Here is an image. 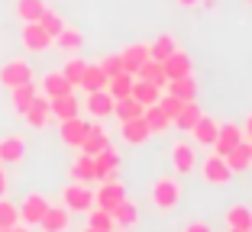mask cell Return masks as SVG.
I'll return each instance as SVG.
<instances>
[{
  "label": "cell",
  "instance_id": "obj_1",
  "mask_svg": "<svg viewBox=\"0 0 252 232\" xmlns=\"http://www.w3.org/2000/svg\"><path fill=\"white\" fill-rule=\"evenodd\" d=\"M181 197H185V190H181L178 174H162V178H156V184L149 190V200H152L156 213H175L181 206Z\"/></svg>",
  "mask_w": 252,
  "mask_h": 232
},
{
  "label": "cell",
  "instance_id": "obj_2",
  "mask_svg": "<svg viewBox=\"0 0 252 232\" xmlns=\"http://www.w3.org/2000/svg\"><path fill=\"white\" fill-rule=\"evenodd\" d=\"M62 206H65L68 213H88L91 206H94V190H91V184H78V180L65 184V187H62Z\"/></svg>",
  "mask_w": 252,
  "mask_h": 232
},
{
  "label": "cell",
  "instance_id": "obj_3",
  "mask_svg": "<svg viewBox=\"0 0 252 232\" xmlns=\"http://www.w3.org/2000/svg\"><path fill=\"white\" fill-rule=\"evenodd\" d=\"M49 197L45 194H39V190H30V194L23 197L20 203H16V210H20V223H26V226H32L36 229L39 226V219L45 216V210H49Z\"/></svg>",
  "mask_w": 252,
  "mask_h": 232
},
{
  "label": "cell",
  "instance_id": "obj_4",
  "mask_svg": "<svg viewBox=\"0 0 252 232\" xmlns=\"http://www.w3.org/2000/svg\"><path fill=\"white\" fill-rule=\"evenodd\" d=\"M200 178H204V184H210V187H230L233 184V171L220 155H207L200 161Z\"/></svg>",
  "mask_w": 252,
  "mask_h": 232
},
{
  "label": "cell",
  "instance_id": "obj_5",
  "mask_svg": "<svg viewBox=\"0 0 252 232\" xmlns=\"http://www.w3.org/2000/svg\"><path fill=\"white\" fill-rule=\"evenodd\" d=\"M168 158H171V168H175L178 178H188V174H194V168H197V152H194L191 139H178V142L171 145Z\"/></svg>",
  "mask_w": 252,
  "mask_h": 232
},
{
  "label": "cell",
  "instance_id": "obj_6",
  "mask_svg": "<svg viewBox=\"0 0 252 232\" xmlns=\"http://www.w3.org/2000/svg\"><path fill=\"white\" fill-rule=\"evenodd\" d=\"M20 45H23V52H30V55H42L52 49V36L39 26V23H23V29H20Z\"/></svg>",
  "mask_w": 252,
  "mask_h": 232
},
{
  "label": "cell",
  "instance_id": "obj_7",
  "mask_svg": "<svg viewBox=\"0 0 252 232\" xmlns=\"http://www.w3.org/2000/svg\"><path fill=\"white\" fill-rule=\"evenodd\" d=\"M26 81H32V65L26 58H13V61H7V65L0 68V87L13 90Z\"/></svg>",
  "mask_w": 252,
  "mask_h": 232
},
{
  "label": "cell",
  "instance_id": "obj_8",
  "mask_svg": "<svg viewBox=\"0 0 252 232\" xmlns=\"http://www.w3.org/2000/svg\"><path fill=\"white\" fill-rule=\"evenodd\" d=\"M23 120H26L30 129H45L49 120H52V100L45 97V94H36L32 103L26 106V113H23Z\"/></svg>",
  "mask_w": 252,
  "mask_h": 232
},
{
  "label": "cell",
  "instance_id": "obj_9",
  "mask_svg": "<svg viewBox=\"0 0 252 232\" xmlns=\"http://www.w3.org/2000/svg\"><path fill=\"white\" fill-rule=\"evenodd\" d=\"M94 165H97V180H120V152L113 145L97 152Z\"/></svg>",
  "mask_w": 252,
  "mask_h": 232
},
{
  "label": "cell",
  "instance_id": "obj_10",
  "mask_svg": "<svg viewBox=\"0 0 252 232\" xmlns=\"http://www.w3.org/2000/svg\"><path fill=\"white\" fill-rule=\"evenodd\" d=\"M123 197H126L123 180H100V187L94 190V206H100V210H113Z\"/></svg>",
  "mask_w": 252,
  "mask_h": 232
},
{
  "label": "cell",
  "instance_id": "obj_11",
  "mask_svg": "<svg viewBox=\"0 0 252 232\" xmlns=\"http://www.w3.org/2000/svg\"><path fill=\"white\" fill-rule=\"evenodd\" d=\"M239 142H243V126H239V123H223V126L217 129V139H214L210 149H214V155L223 158L233 145H239Z\"/></svg>",
  "mask_w": 252,
  "mask_h": 232
},
{
  "label": "cell",
  "instance_id": "obj_12",
  "mask_svg": "<svg viewBox=\"0 0 252 232\" xmlns=\"http://www.w3.org/2000/svg\"><path fill=\"white\" fill-rule=\"evenodd\" d=\"M120 139H123L126 145H146L149 139H152V129L146 126L142 116H136V120H123V123H120Z\"/></svg>",
  "mask_w": 252,
  "mask_h": 232
},
{
  "label": "cell",
  "instance_id": "obj_13",
  "mask_svg": "<svg viewBox=\"0 0 252 232\" xmlns=\"http://www.w3.org/2000/svg\"><path fill=\"white\" fill-rule=\"evenodd\" d=\"M162 68H165V77H168V81H175V77H185V75H194L191 55L181 52V49H175V52H171L168 58L162 61Z\"/></svg>",
  "mask_w": 252,
  "mask_h": 232
},
{
  "label": "cell",
  "instance_id": "obj_14",
  "mask_svg": "<svg viewBox=\"0 0 252 232\" xmlns=\"http://www.w3.org/2000/svg\"><path fill=\"white\" fill-rule=\"evenodd\" d=\"M107 145H110V135H107V129L100 126V123H88V135L81 139L78 152H84V155H97V152L107 149Z\"/></svg>",
  "mask_w": 252,
  "mask_h": 232
},
{
  "label": "cell",
  "instance_id": "obj_15",
  "mask_svg": "<svg viewBox=\"0 0 252 232\" xmlns=\"http://www.w3.org/2000/svg\"><path fill=\"white\" fill-rule=\"evenodd\" d=\"M217 129H220V123L210 120L207 113H200V120L194 123L191 129H188V135H191V142H194V145H214Z\"/></svg>",
  "mask_w": 252,
  "mask_h": 232
},
{
  "label": "cell",
  "instance_id": "obj_16",
  "mask_svg": "<svg viewBox=\"0 0 252 232\" xmlns=\"http://www.w3.org/2000/svg\"><path fill=\"white\" fill-rule=\"evenodd\" d=\"M68 178L78 180V184H94L97 180V165H94V155H78L71 161V168H68Z\"/></svg>",
  "mask_w": 252,
  "mask_h": 232
},
{
  "label": "cell",
  "instance_id": "obj_17",
  "mask_svg": "<svg viewBox=\"0 0 252 232\" xmlns=\"http://www.w3.org/2000/svg\"><path fill=\"white\" fill-rule=\"evenodd\" d=\"M120 58H123V71L136 77V71L142 68V61H149V42H133V45H126L123 52H120Z\"/></svg>",
  "mask_w": 252,
  "mask_h": 232
},
{
  "label": "cell",
  "instance_id": "obj_18",
  "mask_svg": "<svg viewBox=\"0 0 252 232\" xmlns=\"http://www.w3.org/2000/svg\"><path fill=\"white\" fill-rule=\"evenodd\" d=\"M26 155V139L23 135H3L0 139V165H16Z\"/></svg>",
  "mask_w": 252,
  "mask_h": 232
},
{
  "label": "cell",
  "instance_id": "obj_19",
  "mask_svg": "<svg viewBox=\"0 0 252 232\" xmlns=\"http://www.w3.org/2000/svg\"><path fill=\"white\" fill-rule=\"evenodd\" d=\"M223 161L230 165V171L233 174H243L246 168H252V142H239V145H233L226 155H223Z\"/></svg>",
  "mask_w": 252,
  "mask_h": 232
},
{
  "label": "cell",
  "instance_id": "obj_20",
  "mask_svg": "<svg viewBox=\"0 0 252 232\" xmlns=\"http://www.w3.org/2000/svg\"><path fill=\"white\" fill-rule=\"evenodd\" d=\"M71 84L65 81V75L62 71H49V75H42V81H39V94H45L49 100L55 97H65V94H71Z\"/></svg>",
  "mask_w": 252,
  "mask_h": 232
},
{
  "label": "cell",
  "instance_id": "obj_21",
  "mask_svg": "<svg viewBox=\"0 0 252 232\" xmlns=\"http://www.w3.org/2000/svg\"><path fill=\"white\" fill-rule=\"evenodd\" d=\"M84 135H88V123H84L81 116H71V120L59 123V139L65 145H71V149H78V145H81Z\"/></svg>",
  "mask_w": 252,
  "mask_h": 232
},
{
  "label": "cell",
  "instance_id": "obj_22",
  "mask_svg": "<svg viewBox=\"0 0 252 232\" xmlns=\"http://www.w3.org/2000/svg\"><path fill=\"white\" fill-rule=\"evenodd\" d=\"M39 226H42V232H68L71 213H68L65 206H52V203H49V210H45V216L39 219Z\"/></svg>",
  "mask_w": 252,
  "mask_h": 232
},
{
  "label": "cell",
  "instance_id": "obj_23",
  "mask_svg": "<svg viewBox=\"0 0 252 232\" xmlns=\"http://www.w3.org/2000/svg\"><path fill=\"white\" fill-rule=\"evenodd\" d=\"M84 106H88V113L94 116V120H107V116H113V97L107 94V90H91L88 100H84Z\"/></svg>",
  "mask_w": 252,
  "mask_h": 232
},
{
  "label": "cell",
  "instance_id": "obj_24",
  "mask_svg": "<svg viewBox=\"0 0 252 232\" xmlns=\"http://www.w3.org/2000/svg\"><path fill=\"white\" fill-rule=\"evenodd\" d=\"M110 213H113V223L123 226V229H133V226L139 223V206H136L129 197H123V200H120Z\"/></svg>",
  "mask_w": 252,
  "mask_h": 232
},
{
  "label": "cell",
  "instance_id": "obj_25",
  "mask_svg": "<svg viewBox=\"0 0 252 232\" xmlns=\"http://www.w3.org/2000/svg\"><path fill=\"white\" fill-rule=\"evenodd\" d=\"M36 94H39V87L32 81H26V84H20V87L10 90V106H13L16 116H23V113H26V106L32 103V97H36Z\"/></svg>",
  "mask_w": 252,
  "mask_h": 232
},
{
  "label": "cell",
  "instance_id": "obj_26",
  "mask_svg": "<svg viewBox=\"0 0 252 232\" xmlns=\"http://www.w3.org/2000/svg\"><path fill=\"white\" fill-rule=\"evenodd\" d=\"M223 219H226V229H252V206L249 203H230Z\"/></svg>",
  "mask_w": 252,
  "mask_h": 232
},
{
  "label": "cell",
  "instance_id": "obj_27",
  "mask_svg": "<svg viewBox=\"0 0 252 232\" xmlns=\"http://www.w3.org/2000/svg\"><path fill=\"white\" fill-rule=\"evenodd\" d=\"M129 97L139 100L142 106L158 103V97H162V87H156L152 81H142V77H133V90H129Z\"/></svg>",
  "mask_w": 252,
  "mask_h": 232
},
{
  "label": "cell",
  "instance_id": "obj_28",
  "mask_svg": "<svg viewBox=\"0 0 252 232\" xmlns=\"http://www.w3.org/2000/svg\"><path fill=\"white\" fill-rule=\"evenodd\" d=\"M52 42L59 45L62 52H71V55H74V52H81V45H84V32L78 29V26H68V23H65V29H62L59 36L52 39Z\"/></svg>",
  "mask_w": 252,
  "mask_h": 232
},
{
  "label": "cell",
  "instance_id": "obj_29",
  "mask_svg": "<svg viewBox=\"0 0 252 232\" xmlns=\"http://www.w3.org/2000/svg\"><path fill=\"white\" fill-rule=\"evenodd\" d=\"M78 110H81V103H78V97H74V90H71V94H65V97H55L52 100V120H59V123L78 116Z\"/></svg>",
  "mask_w": 252,
  "mask_h": 232
},
{
  "label": "cell",
  "instance_id": "obj_30",
  "mask_svg": "<svg viewBox=\"0 0 252 232\" xmlns=\"http://www.w3.org/2000/svg\"><path fill=\"white\" fill-rule=\"evenodd\" d=\"M142 120H146V126L152 129V135H162V132H168V126H171V120L165 116V110L158 103H149L146 110H142Z\"/></svg>",
  "mask_w": 252,
  "mask_h": 232
},
{
  "label": "cell",
  "instance_id": "obj_31",
  "mask_svg": "<svg viewBox=\"0 0 252 232\" xmlns=\"http://www.w3.org/2000/svg\"><path fill=\"white\" fill-rule=\"evenodd\" d=\"M165 90L175 94V97H181V100H197V77H194V75L175 77V81L165 84Z\"/></svg>",
  "mask_w": 252,
  "mask_h": 232
},
{
  "label": "cell",
  "instance_id": "obj_32",
  "mask_svg": "<svg viewBox=\"0 0 252 232\" xmlns=\"http://www.w3.org/2000/svg\"><path fill=\"white\" fill-rule=\"evenodd\" d=\"M49 10L45 0H16V16L20 23H39V16Z\"/></svg>",
  "mask_w": 252,
  "mask_h": 232
},
{
  "label": "cell",
  "instance_id": "obj_33",
  "mask_svg": "<svg viewBox=\"0 0 252 232\" xmlns=\"http://www.w3.org/2000/svg\"><path fill=\"white\" fill-rule=\"evenodd\" d=\"M78 87H84V94H91V90H107V75H104V68H100V65H88Z\"/></svg>",
  "mask_w": 252,
  "mask_h": 232
},
{
  "label": "cell",
  "instance_id": "obj_34",
  "mask_svg": "<svg viewBox=\"0 0 252 232\" xmlns=\"http://www.w3.org/2000/svg\"><path fill=\"white\" fill-rule=\"evenodd\" d=\"M136 77H142V81H152L156 87H162V90H165V84H168V77H165V68H162V61H156V58L142 61V68L136 71Z\"/></svg>",
  "mask_w": 252,
  "mask_h": 232
},
{
  "label": "cell",
  "instance_id": "obj_35",
  "mask_svg": "<svg viewBox=\"0 0 252 232\" xmlns=\"http://www.w3.org/2000/svg\"><path fill=\"white\" fill-rule=\"evenodd\" d=\"M129 90H133V75H126V71H117V75L107 77V94H110L113 100L129 97Z\"/></svg>",
  "mask_w": 252,
  "mask_h": 232
},
{
  "label": "cell",
  "instance_id": "obj_36",
  "mask_svg": "<svg viewBox=\"0 0 252 232\" xmlns=\"http://www.w3.org/2000/svg\"><path fill=\"white\" fill-rule=\"evenodd\" d=\"M142 110H146V106H142L139 100H133V97H120V100H113V116H117L120 123L142 116Z\"/></svg>",
  "mask_w": 252,
  "mask_h": 232
},
{
  "label": "cell",
  "instance_id": "obj_37",
  "mask_svg": "<svg viewBox=\"0 0 252 232\" xmlns=\"http://www.w3.org/2000/svg\"><path fill=\"white\" fill-rule=\"evenodd\" d=\"M178 49V42H175V36L171 32H162V36L156 39V42H149V58H156V61H165L171 52Z\"/></svg>",
  "mask_w": 252,
  "mask_h": 232
},
{
  "label": "cell",
  "instance_id": "obj_38",
  "mask_svg": "<svg viewBox=\"0 0 252 232\" xmlns=\"http://www.w3.org/2000/svg\"><path fill=\"white\" fill-rule=\"evenodd\" d=\"M200 113H204V110H200V103H197V100H188V103L181 106V113L175 116V123H171V126H178L181 132H188V129H191L194 123L200 120Z\"/></svg>",
  "mask_w": 252,
  "mask_h": 232
},
{
  "label": "cell",
  "instance_id": "obj_39",
  "mask_svg": "<svg viewBox=\"0 0 252 232\" xmlns=\"http://www.w3.org/2000/svg\"><path fill=\"white\" fill-rule=\"evenodd\" d=\"M84 68H88V61H84L81 55H71V58H68L65 65L59 68V71L65 75V81L71 84V87H78V84H81V75H84Z\"/></svg>",
  "mask_w": 252,
  "mask_h": 232
},
{
  "label": "cell",
  "instance_id": "obj_40",
  "mask_svg": "<svg viewBox=\"0 0 252 232\" xmlns=\"http://www.w3.org/2000/svg\"><path fill=\"white\" fill-rule=\"evenodd\" d=\"M88 226H94V229H100V232H113V229H117L113 213L100 210V206H91V210H88Z\"/></svg>",
  "mask_w": 252,
  "mask_h": 232
},
{
  "label": "cell",
  "instance_id": "obj_41",
  "mask_svg": "<svg viewBox=\"0 0 252 232\" xmlns=\"http://www.w3.org/2000/svg\"><path fill=\"white\" fill-rule=\"evenodd\" d=\"M39 26H42V29H45V32H49V36L55 39V36H59L62 29H65V20H62V16L55 13V10H45V13L39 16Z\"/></svg>",
  "mask_w": 252,
  "mask_h": 232
},
{
  "label": "cell",
  "instance_id": "obj_42",
  "mask_svg": "<svg viewBox=\"0 0 252 232\" xmlns=\"http://www.w3.org/2000/svg\"><path fill=\"white\" fill-rule=\"evenodd\" d=\"M185 103H188V100L175 97V94H168V90H165L162 97H158V106H162V110H165V116H168L171 123H175V116H178V113H181V106H185Z\"/></svg>",
  "mask_w": 252,
  "mask_h": 232
},
{
  "label": "cell",
  "instance_id": "obj_43",
  "mask_svg": "<svg viewBox=\"0 0 252 232\" xmlns=\"http://www.w3.org/2000/svg\"><path fill=\"white\" fill-rule=\"evenodd\" d=\"M20 223V210H16V203H10L7 197H0V226L10 229V226Z\"/></svg>",
  "mask_w": 252,
  "mask_h": 232
},
{
  "label": "cell",
  "instance_id": "obj_44",
  "mask_svg": "<svg viewBox=\"0 0 252 232\" xmlns=\"http://www.w3.org/2000/svg\"><path fill=\"white\" fill-rule=\"evenodd\" d=\"M97 65L104 68V75L110 77V75H117V71H123V58H120V52H110V55H104V58L97 61Z\"/></svg>",
  "mask_w": 252,
  "mask_h": 232
},
{
  "label": "cell",
  "instance_id": "obj_45",
  "mask_svg": "<svg viewBox=\"0 0 252 232\" xmlns=\"http://www.w3.org/2000/svg\"><path fill=\"white\" fill-rule=\"evenodd\" d=\"M181 232H214V226H210V223H204V219H194V223H188Z\"/></svg>",
  "mask_w": 252,
  "mask_h": 232
},
{
  "label": "cell",
  "instance_id": "obj_46",
  "mask_svg": "<svg viewBox=\"0 0 252 232\" xmlns=\"http://www.w3.org/2000/svg\"><path fill=\"white\" fill-rule=\"evenodd\" d=\"M243 139H246V142H252V113L246 116V123H243Z\"/></svg>",
  "mask_w": 252,
  "mask_h": 232
},
{
  "label": "cell",
  "instance_id": "obj_47",
  "mask_svg": "<svg viewBox=\"0 0 252 232\" xmlns=\"http://www.w3.org/2000/svg\"><path fill=\"white\" fill-rule=\"evenodd\" d=\"M7 184H10V180H7V171L0 168V197H7Z\"/></svg>",
  "mask_w": 252,
  "mask_h": 232
},
{
  "label": "cell",
  "instance_id": "obj_48",
  "mask_svg": "<svg viewBox=\"0 0 252 232\" xmlns=\"http://www.w3.org/2000/svg\"><path fill=\"white\" fill-rule=\"evenodd\" d=\"M10 232H32V226H26V223H16V226H10Z\"/></svg>",
  "mask_w": 252,
  "mask_h": 232
},
{
  "label": "cell",
  "instance_id": "obj_49",
  "mask_svg": "<svg viewBox=\"0 0 252 232\" xmlns=\"http://www.w3.org/2000/svg\"><path fill=\"white\" fill-rule=\"evenodd\" d=\"M175 3H178V7H185V10H191V7H197L200 0H175Z\"/></svg>",
  "mask_w": 252,
  "mask_h": 232
},
{
  "label": "cell",
  "instance_id": "obj_50",
  "mask_svg": "<svg viewBox=\"0 0 252 232\" xmlns=\"http://www.w3.org/2000/svg\"><path fill=\"white\" fill-rule=\"evenodd\" d=\"M197 7H204V10H214V7H217V0H200Z\"/></svg>",
  "mask_w": 252,
  "mask_h": 232
},
{
  "label": "cell",
  "instance_id": "obj_51",
  "mask_svg": "<svg viewBox=\"0 0 252 232\" xmlns=\"http://www.w3.org/2000/svg\"><path fill=\"white\" fill-rule=\"evenodd\" d=\"M84 232H100V229H94V226H84Z\"/></svg>",
  "mask_w": 252,
  "mask_h": 232
},
{
  "label": "cell",
  "instance_id": "obj_52",
  "mask_svg": "<svg viewBox=\"0 0 252 232\" xmlns=\"http://www.w3.org/2000/svg\"><path fill=\"white\" fill-rule=\"evenodd\" d=\"M230 232H252V229H230Z\"/></svg>",
  "mask_w": 252,
  "mask_h": 232
},
{
  "label": "cell",
  "instance_id": "obj_53",
  "mask_svg": "<svg viewBox=\"0 0 252 232\" xmlns=\"http://www.w3.org/2000/svg\"><path fill=\"white\" fill-rule=\"evenodd\" d=\"M0 232H10V229H3V226H0Z\"/></svg>",
  "mask_w": 252,
  "mask_h": 232
},
{
  "label": "cell",
  "instance_id": "obj_54",
  "mask_svg": "<svg viewBox=\"0 0 252 232\" xmlns=\"http://www.w3.org/2000/svg\"><path fill=\"white\" fill-rule=\"evenodd\" d=\"M246 3H249V7H252V0H246Z\"/></svg>",
  "mask_w": 252,
  "mask_h": 232
}]
</instances>
